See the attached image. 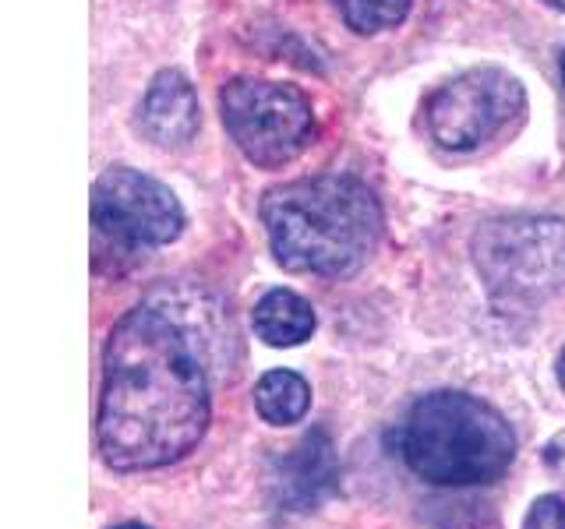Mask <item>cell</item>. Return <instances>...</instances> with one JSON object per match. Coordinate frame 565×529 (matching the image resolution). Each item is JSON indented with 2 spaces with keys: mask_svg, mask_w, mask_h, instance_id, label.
<instances>
[{
  "mask_svg": "<svg viewBox=\"0 0 565 529\" xmlns=\"http://www.w3.org/2000/svg\"><path fill=\"white\" fill-rule=\"evenodd\" d=\"M234 328L220 296L159 282L110 328L103 349L96 441L117 473L163 469L212 423V378L230 367Z\"/></svg>",
  "mask_w": 565,
  "mask_h": 529,
  "instance_id": "1",
  "label": "cell"
},
{
  "mask_svg": "<svg viewBox=\"0 0 565 529\" xmlns=\"http://www.w3.org/2000/svg\"><path fill=\"white\" fill-rule=\"evenodd\" d=\"M262 223L273 258L297 276H358L382 240V205L353 176H305L265 191Z\"/></svg>",
  "mask_w": 565,
  "mask_h": 529,
  "instance_id": "2",
  "label": "cell"
},
{
  "mask_svg": "<svg viewBox=\"0 0 565 529\" xmlns=\"http://www.w3.org/2000/svg\"><path fill=\"white\" fill-rule=\"evenodd\" d=\"M393 445L417 481L431 487L494 484L516 463V431L484 399L438 388L396 423Z\"/></svg>",
  "mask_w": 565,
  "mask_h": 529,
  "instance_id": "3",
  "label": "cell"
},
{
  "mask_svg": "<svg viewBox=\"0 0 565 529\" xmlns=\"http://www.w3.org/2000/svg\"><path fill=\"white\" fill-rule=\"evenodd\" d=\"M470 258L494 304H544L565 287V219L530 212L488 219L470 237Z\"/></svg>",
  "mask_w": 565,
  "mask_h": 529,
  "instance_id": "4",
  "label": "cell"
},
{
  "mask_svg": "<svg viewBox=\"0 0 565 529\" xmlns=\"http://www.w3.org/2000/svg\"><path fill=\"white\" fill-rule=\"evenodd\" d=\"M184 229L177 194L156 176L131 166H110L93 184V244L96 258L138 261L152 247L173 244Z\"/></svg>",
  "mask_w": 565,
  "mask_h": 529,
  "instance_id": "5",
  "label": "cell"
},
{
  "mask_svg": "<svg viewBox=\"0 0 565 529\" xmlns=\"http://www.w3.org/2000/svg\"><path fill=\"white\" fill-rule=\"evenodd\" d=\"M220 114L241 155L258 170L294 163L315 141V110L294 85L234 78L220 93Z\"/></svg>",
  "mask_w": 565,
  "mask_h": 529,
  "instance_id": "6",
  "label": "cell"
},
{
  "mask_svg": "<svg viewBox=\"0 0 565 529\" xmlns=\"http://www.w3.org/2000/svg\"><path fill=\"white\" fill-rule=\"evenodd\" d=\"M526 110V93L505 67H470L438 85L424 102V123L446 152H473L499 138Z\"/></svg>",
  "mask_w": 565,
  "mask_h": 529,
  "instance_id": "7",
  "label": "cell"
},
{
  "mask_svg": "<svg viewBox=\"0 0 565 529\" xmlns=\"http://www.w3.org/2000/svg\"><path fill=\"white\" fill-rule=\"evenodd\" d=\"M340 487V463H335L332 438L326 431H311L297 445L276 458L273 490L279 505L290 511H311Z\"/></svg>",
  "mask_w": 565,
  "mask_h": 529,
  "instance_id": "8",
  "label": "cell"
},
{
  "mask_svg": "<svg viewBox=\"0 0 565 529\" xmlns=\"http://www.w3.org/2000/svg\"><path fill=\"white\" fill-rule=\"evenodd\" d=\"M202 128V106L194 85L177 67L159 71L138 106V131L159 149H184Z\"/></svg>",
  "mask_w": 565,
  "mask_h": 529,
  "instance_id": "9",
  "label": "cell"
},
{
  "mask_svg": "<svg viewBox=\"0 0 565 529\" xmlns=\"http://www.w3.org/2000/svg\"><path fill=\"white\" fill-rule=\"evenodd\" d=\"M252 325H255V335L265 346L287 349V346H300L305 339H311L318 317H315V307L300 293L269 290L255 304Z\"/></svg>",
  "mask_w": 565,
  "mask_h": 529,
  "instance_id": "10",
  "label": "cell"
},
{
  "mask_svg": "<svg viewBox=\"0 0 565 529\" xmlns=\"http://www.w3.org/2000/svg\"><path fill=\"white\" fill-rule=\"evenodd\" d=\"M255 410L273 428L300 423L311 410V385L297 370H269L255 385Z\"/></svg>",
  "mask_w": 565,
  "mask_h": 529,
  "instance_id": "11",
  "label": "cell"
},
{
  "mask_svg": "<svg viewBox=\"0 0 565 529\" xmlns=\"http://www.w3.org/2000/svg\"><path fill=\"white\" fill-rule=\"evenodd\" d=\"M332 4L343 22L361 35L396 29L411 14V0H332Z\"/></svg>",
  "mask_w": 565,
  "mask_h": 529,
  "instance_id": "12",
  "label": "cell"
},
{
  "mask_svg": "<svg viewBox=\"0 0 565 529\" xmlns=\"http://www.w3.org/2000/svg\"><path fill=\"white\" fill-rule=\"evenodd\" d=\"M523 529H565V494H541L530 505Z\"/></svg>",
  "mask_w": 565,
  "mask_h": 529,
  "instance_id": "13",
  "label": "cell"
},
{
  "mask_svg": "<svg viewBox=\"0 0 565 529\" xmlns=\"http://www.w3.org/2000/svg\"><path fill=\"white\" fill-rule=\"evenodd\" d=\"M555 378H558V385L565 388V346H562V353H558V360H555Z\"/></svg>",
  "mask_w": 565,
  "mask_h": 529,
  "instance_id": "14",
  "label": "cell"
},
{
  "mask_svg": "<svg viewBox=\"0 0 565 529\" xmlns=\"http://www.w3.org/2000/svg\"><path fill=\"white\" fill-rule=\"evenodd\" d=\"M114 529H152V526H141V522H120V526H114Z\"/></svg>",
  "mask_w": 565,
  "mask_h": 529,
  "instance_id": "15",
  "label": "cell"
},
{
  "mask_svg": "<svg viewBox=\"0 0 565 529\" xmlns=\"http://www.w3.org/2000/svg\"><path fill=\"white\" fill-rule=\"evenodd\" d=\"M544 4H547V8H555V11H562V14H565V0H544Z\"/></svg>",
  "mask_w": 565,
  "mask_h": 529,
  "instance_id": "16",
  "label": "cell"
},
{
  "mask_svg": "<svg viewBox=\"0 0 565 529\" xmlns=\"http://www.w3.org/2000/svg\"><path fill=\"white\" fill-rule=\"evenodd\" d=\"M562 82H565V53H562Z\"/></svg>",
  "mask_w": 565,
  "mask_h": 529,
  "instance_id": "17",
  "label": "cell"
}]
</instances>
